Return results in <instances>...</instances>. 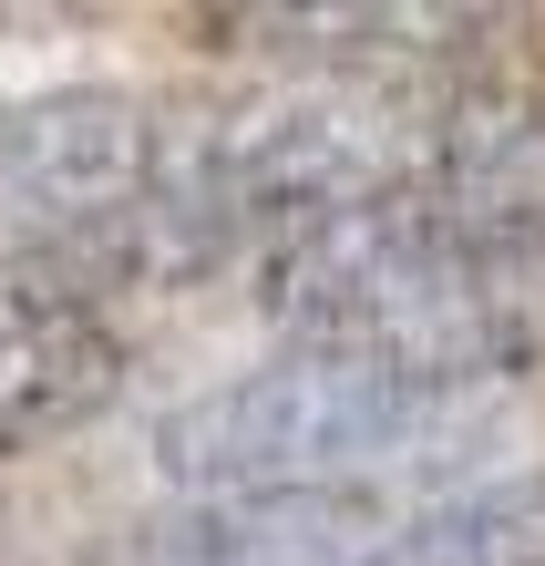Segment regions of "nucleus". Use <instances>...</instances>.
Here are the masks:
<instances>
[{"mask_svg": "<svg viewBox=\"0 0 545 566\" xmlns=\"http://www.w3.org/2000/svg\"><path fill=\"white\" fill-rule=\"evenodd\" d=\"M258 310L298 350H360L432 391H473L545 360V196L494 176L329 207L258 258Z\"/></svg>", "mask_w": 545, "mask_h": 566, "instance_id": "f257e3e1", "label": "nucleus"}, {"mask_svg": "<svg viewBox=\"0 0 545 566\" xmlns=\"http://www.w3.org/2000/svg\"><path fill=\"white\" fill-rule=\"evenodd\" d=\"M360 566H545V474L442 494V505L381 525Z\"/></svg>", "mask_w": 545, "mask_h": 566, "instance_id": "423d86ee", "label": "nucleus"}, {"mask_svg": "<svg viewBox=\"0 0 545 566\" xmlns=\"http://www.w3.org/2000/svg\"><path fill=\"white\" fill-rule=\"evenodd\" d=\"M114 391H124L114 319L42 258H0V463L83 432Z\"/></svg>", "mask_w": 545, "mask_h": 566, "instance_id": "20e7f679", "label": "nucleus"}, {"mask_svg": "<svg viewBox=\"0 0 545 566\" xmlns=\"http://www.w3.org/2000/svg\"><path fill=\"white\" fill-rule=\"evenodd\" d=\"M453 391H432L360 350H289L248 381H217L207 402L155 422V484L186 505H268V494H350L442 432Z\"/></svg>", "mask_w": 545, "mask_h": 566, "instance_id": "f03ea898", "label": "nucleus"}, {"mask_svg": "<svg viewBox=\"0 0 545 566\" xmlns=\"http://www.w3.org/2000/svg\"><path fill=\"white\" fill-rule=\"evenodd\" d=\"M370 515L350 494H268V505H186L155 515L104 566H360Z\"/></svg>", "mask_w": 545, "mask_h": 566, "instance_id": "39448f33", "label": "nucleus"}, {"mask_svg": "<svg viewBox=\"0 0 545 566\" xmlns=\"http://www.w3.org/2000/svg\"><path fill=\"white\" fill-rule=\"evenodd\" d=\"M165 176H176V135L155 124V104L114 83L21 93L0 104V258L73 269V248L93 258L165 207Z\"/></svg>", "mask_w": 545, "mask_h": 566, "instance_id": "7ed1b4c3", "label": "nucleus"}]
</instances>
